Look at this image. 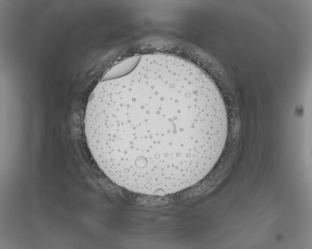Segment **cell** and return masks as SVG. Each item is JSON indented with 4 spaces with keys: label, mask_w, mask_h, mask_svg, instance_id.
Instances as JSON below:
<instances>
[{
    "label": "cell",
    "mask_w": 312,
    "mask_h": 249,
    "mask_svg": "<svg viewBox=\"0 0 312 249\" xmlns=\"http://www.w3.org/2000/svg\"><path fill=\"white\" fill-rule=\"evenodd\" d=\"M86 142L114 183L130 192L165 196L190 188L213 168L228 133L223 97L190 62L140 59L111 80L87 111Z\"/></svg>",
    "instance_id": "obj_1"
}]
</instances>
